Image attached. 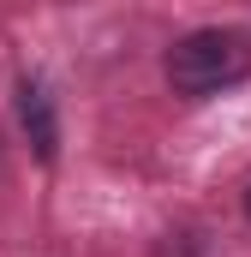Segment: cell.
Masks as SVG:
<instances>
[{
  "mask_svg": "<svg viewBox=\"0 0 251 257\" xmlns=\"http://www.w3.org/2000/svg\"><path fill=\"white\" fill-rule=\"evenodd\" d=\"M18 120H24V138L36 150V162H54L60 156V120H54V102L36 78H18Z\"/></svg>",
  "mask_w": 251,
  "mask_h": 257,
  "instance_id": "2",
  "label": "cell"
},
{
  "mask_svg": "<svg viewBox=\"0 0 251 257\" xmlns=\"http://www.w3.org/2000/svg\"><path fill=\"white\" fill-rule=\"evenodd\" d=\"M245 215H251V192H245Z\"/></svg>",
  "mask_w": 251,
  "mask_h": 257,
  "instance_id": "3",
  "label": "cell"
},
{
  "mask_svg": "<svg viewBox=\"0 0 251 257\" xmlns=\"http://www.w3.org/2000/svg\"><path fill=\"white\" fill-rule=\"evenodd\" d=\"M162 72H168L174 96H191V102L221 96L251 72V36L245 30H191L168 48Z\"/></svg>",
  "mask_w": 251,
  "mask_h": 257,
  "instance_id": "1",
  "label": "cell"
}]
</instances>
